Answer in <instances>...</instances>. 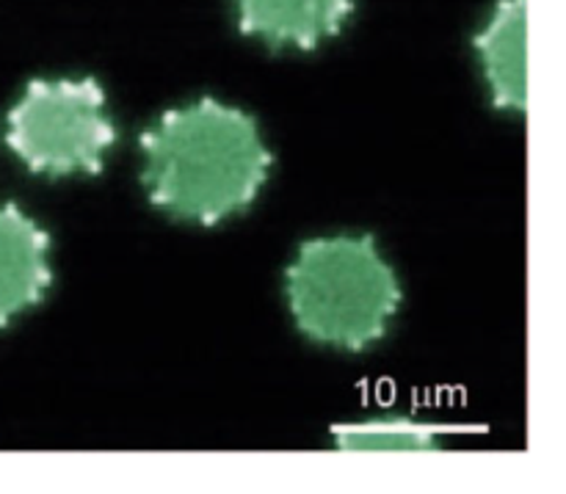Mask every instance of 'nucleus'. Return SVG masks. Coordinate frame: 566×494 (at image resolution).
<instances>
[{"label": "nucleus", "instance_id": "nucleus-2", "mask_svg": "<svg viewBox=\"0 0 566 494\" xmlns=\"http://www.w3.org/2000/svg\"><path fill=\"white\" fill-rule=\"evenodd\" d=\"M293 324L307 340L365 351L390 332L401 280L370 235L310 238L285 269Z\"/></svg>", "mask_w": 566, "mask_h": 494}, {"label": "nucleus", "instance_id": "nucleus-1", "mask_svg": "<svg viewBox=\"0 0 566 494\" xmlns=\"http://www.w3.org/2000/svg\"><path fill=\"white\" fill-rule=\"evenodd\" d=\"M149 204L175 221L213 227L243 213L271 175L260 122L216 97L164 111L138 138Z\"/></svg>", "mask_w": 566, "mask_h": 494}, {"label": "nucleus", "instance_id": "nucleus-5", "mask_svg": "<svg viewBox=\"0 0 566 494\" xmlns=\"http://www.w3.org/2000/svg\"><path fill=\"white\" fill-rule=\"evenodd\" d=\"M238 28L274 50H315L337 36L354 0H232Z\"/></svg>", "mask_w": 566, "mask_h": 494}, {"label": "nucleus", "instance_id": "nucleus-6", "mask_svg": "<svg viewBox=\"0 0 566 494\" xmlns=\"http://www.w3.org/2000/svg\"><path fill=\"white\" fill-rule=\"evenodd\" d=\"M475 55L497 111H528V0H497L475 36Z\"/></svg>", "mask_w": 566, "mask_h": 494}, {"label": "nucleus", "instance_id": "nucleus-4", "mask_svg": "<svg viewBox=\"0 0 566 494\" xmlns=\"http://www.w3.org/2000/svg\"><path fill=\"white\" fill-rule=\"evenodd\" d=\"M53 285L50 235L17 204L0 208V326L44 302Z\"/></svg>", "mask_w": 566, "mask_h": 494}, {"label": "nucleus", "instance_id": "nucleus-3", "mask_svg": "<svg viewBox=\"0 0 566 494\" xmlns=\"http://www.w3.org/2000/svg\"><path fill=\"white\" fill-rule=\"evenodd\" d=\"M3 141L33 175L92 177L114 149L116 122L94 77H39L6 114Z\"/></svg>", "mask_w": 566, "mask_h": 494}, {"label": "nucleus", "instance_id": "nucleus-7", "mask_svg": "<svg viewBox=\"0 0 566 494\" xmlns=\"http://www.w3.org/2000/svg\"><path fill=\"white\" fill-rule=\"evenodd\" d=\"M468 431L464 425L429 423L415 418H370L332 425V442L340 451L381 453V451H440L442 440Z\"/></svg>", "mask_w": 566, "mask_h": 494}]
</instances>
